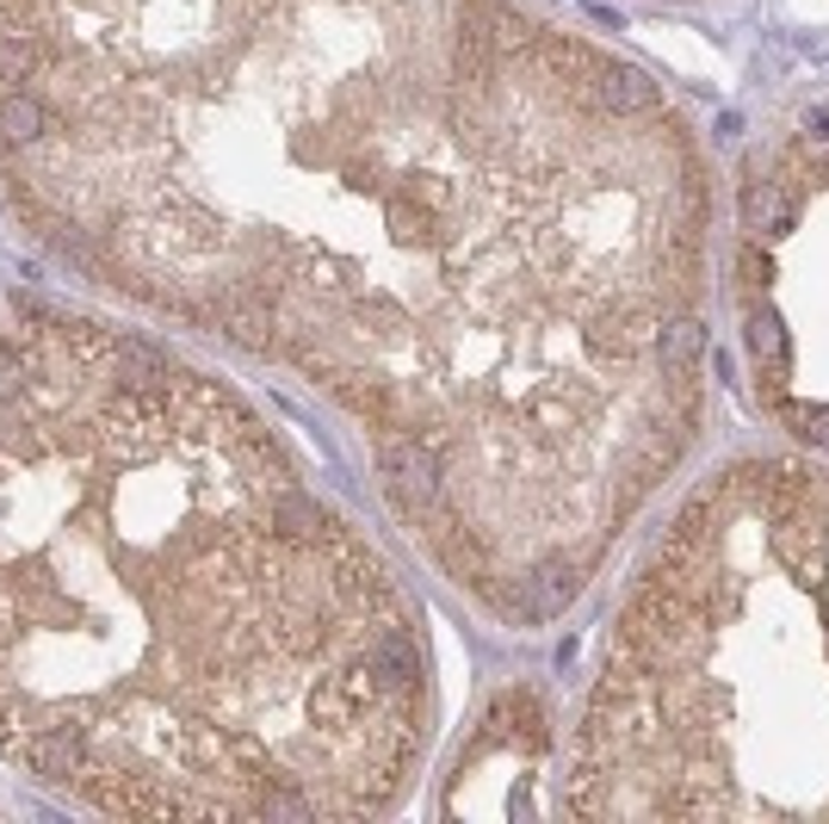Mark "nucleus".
Returning a JSON list of instances; mask_svg holds the SVG:
<instances>
[{"label":"nucleus","mask_w":829,"mask_h":824,"mask_svg":"<svg viewBox=\"0 0 829 824\" xmlns=\"http://www.w3.org/2000/svg\"><path fill=\"white\" fill-rule=\"evenodd\" d=\"M0 205L316 390L508 633L570 621L706 440V137L532 0H0Z\"/></svg>","instance_id":"nucleus-1"},{"label":"nucleus","mask_w":829,"mask_h":824,"mask_svg":"<svg viewBox=\"0 0 829 824\" xmlns=\"http://www.w3.org/2000/svg\"><path fill=\"white\" fill-rule=\"evenodd\" d=\"M421 602L254 397L0 286V763L106 818H384Z\"/></svg>","instance_id":"nucleus-2"},{"label":"nucleus","mask_w":829,"mask_h":824,"mask_svg":"<svg viewBox=\"0 0 829 824\" xmlns=\"http://www.w3.org/2000/svg\"><path fill=\"white\" fill-rule=\"evenodd\" d=\"M551 806L829 824L823 453H737L669 508L613 602Z\"/></svg>","instance_id":"nucleus-3"},{"label":"nucleus","mask_w":829,"mask_h":824,"mask_svg":"<svg viewBox=\"0 0 829 824\" xmlns=\"http://www.w3.org/2000/svg\"><path fill=\"white\" fill-rule=\"evenodd\" d=\"M725 298L756 409L829 459V87L737 161Z\"/></svg>","instance_id":"nucleus-4"},{"label":"nucleus","mask_w":829,"mask_h":824,"mask_svg":"<svg viewBox=\"0 0 829 824\" xmlns=\"http://www.w3.org/2000/svg\"><path fill=\"white\" fill-rule=\"evenodd\" d=\"M558 751V719L532 682H508L477 707L471 732L458 737L440 775L433 812L440 818H520L545 812V775Z\"/></svg>","instance_id":"nucleus-5"}]
</instances>
